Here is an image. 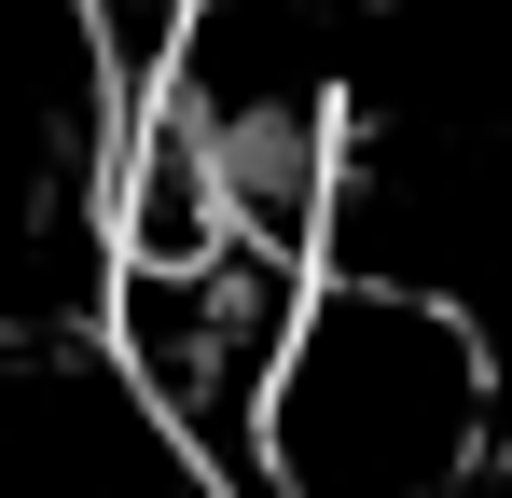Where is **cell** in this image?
Wrapping results in <instances>:
<instances>
[{
	"mask_svg": "<svg viewBox=\"0 0 512 498\" xmlns=\"http://www.w3.org/2000/svg\"><path fill=\"white\" fill-rule=\"evenodd\" d=\"M512 443L499 346L374 277H319L277 402H263V498H471Z\"/></svg>",
	"mask_w": 512,
	"mask_h": 498,
	"instance_id": "1",
	"label": "cell"
}]
</instances>
